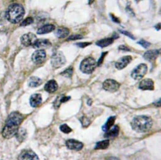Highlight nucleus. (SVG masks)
<instances>
[{"instance_id": "f257e3e1", "label": "nucleus", "mask_w": 161, "mask_h": 160, "mask_svg": "<svg viewBox=\"0 0 161 160\" xmlns=\"http://www.w3.org/2000/svg\"><path fill=\"white\" fill-rule=\"evenodd\" d=\"M23 119V115L19 112H14L11 113L6 120L5 125L2 131L3 137L10 139L15 136Z\"/></svg>"}, {"instance_id": "f03ea898", "label": "nucleus", "mask_w": 161, "mask_h": 160, "mask_svg": "<svg viewBox=\"0 0 161 160\" xmlns=\"http://www.w3.org/2000/svg\"><path fill=\"white\" fill-rule=\"evenodd\" d=\"M25 15V10L22 5L14 3L10 5L5 12L6 19L12 23L18 24L20 22Z\"/></svg>"}, {"instance_id": "7ed1b4c3", "label": "nucleus", "mask_w": 161, "mask_h": 160, "mask_svg": "<svg viewBox=\"0 0 161 160\" xmlns=\"http://www.w3.org/2000/svg\"><path fill=\"white\" fill-rule=\"evenodd\" d=\"M153 124L152 119L145 115L135 117L131 122L132 129L138 132H145L148 131Z\"/></svg>"}, {"instance_id": "20e7f679", "label": "nucleus", "mask_w": 161, "mask_h": 160, "mask_svg": "<svg viewBox=\"0 0 161 160\" xmlns=\"http://www.w3.org/2000/svg\"><path fill=\"white\" fill-rule=\"evenodd\" d=\"M97 65V62L93 57H88L80 63V69L85 74H91L95 70Z\"/></svg>"}, {"instance_id": "39448f33", "label": "nucleus", "mask_w": 161, "mask_h": 160, "mask_svg": "<svg viewBox=\"0 0 161 160\" xmlns=\"http://www.w3.org/2000/svg\"><path fill=\"white\" fill-rule=\"evenodd\" d=\"M148 67L145 64H140L131 72V76L135 80L141 79L147 72Z\"/></svg>"}, {"instance_id": "423d86ee", "label": "nucleus", "mask_w": 161, "mask_h": 160, "mask_svg": "<svg viewBox=\"0 0 161 160\" xmlns=\"http://www.w3.org/2000/svg\"><path fill=\"white\" fill-rule=\"evenodd\" d=\"M66 58L61 52H56L52 56L51 64L54 68H59L66 63Z\"/></svg>"}, {"instance_id": "0eeeda50", "label": "nucleus", "mask_w": 161, "mask_h": 160, "mask_svg": "<svg viewBox=\"0 0 161 160\" xmlns=\"http://www.w3.org/2000/svg\"><path fill=\"white\" fill-rule=\"evenodd\" d=\"M103 88L109 92H115L118 91L120 87V84L114 79H108L103 84Z\"/></svg>"}, {"instance_id": "6e6552de", "label": "nucleus", "mask_w": 161, "mask_h": 160, "mask_svg": "<svg viewBox=\"0 0 161 160\" xmlns=\"http://www.w3.org/2000/svg\"><path fill=\"white\" fill-rule=\"evenodd\" d=\"M37 36L33 33H27L23 35L20 38L21 44L26 47L33 45L37 40Z\"/></svg>"}, {"instance_id": "1a4fd4ad", "label": "nucleus", "mask_w": 161, "mask_h": 160, "mask_svg": "<svg viewBox=\"0 0 161 160\" xmlns=\"http://www.w3.org/2000/svg\"><path fill=\"white\" fill-rule=\"evenodd\" d=\"M46 57V53L44 50L39 49L36 51L32 56V61L36 64L42 63Z\"/></svg>"}, {"instance_id": "9d476101", "label": "nucleus", "mask_w": 161, "mask_h": 160, "mask_svg": "<svg viewBox=\"0 0 161 160\" xmlns=\"http://www.w3.org/2000/svg\"><path fill=\"white\" fill-rule=\"evenodd\" d=\"M18 160H39L37 155L31 150H23L19 156Z\"/></svg>"}, {"instance_id": "9b49d317", "label": "nucleus", "mask_w": 161, "mask_h": 160, "mask_svg": "<svg viewBox=\"0 0 161 160\" xmlns=\"http://www.w3.org/2000/svg\"><path fill=\"white\" fill-rule=\"evenodd\" d=\"M66 146L71 150L80 151L83 148L84 144L75 139H68L66 141Z\"/></svg>"}, {"instance_id": "f8f14e48", "label": "nucleus", "mask_w": 161, "mask_h": 160, "mask_svg": "<svg viewBox=\"0 0 161 160\" xmlns=\"http://www.w3.org/2000/svg\"><path fill=\"white\" fill-rule=\"evenodd\" d=\"M132 61V57L130 56H126L119 58L115 64L116 69L121 70L126 67Z\"/></svg>"}, {"instance_id": "ddd939ff", "label": "nucleus", "mask_w": 161, "mask_h": 160, "mask_svg": "<svg viewBox=\"0 0 161 160\" xmlns=\"http://www.w3.org/2000/svg\"><path fill=\"white\" fill-rule=\"evenodd\" d=\"M139 88L142 90H153L154 89V83L151 79H145L140 83Z\"/></svg>"}, {"instance_id": "4468645a", "label": "nucleus", "mask_w": 161, "mask_h": 160, "mask_svg": "<svg viewBox=\"0 0 161 160\" xmlns=\"http://www.w3.org/2000/svg\"><path fill=\"white\" fill-rule=\"evenodd\" d=\"M158 54V50H149L145 52V54H143V58L149 62H152L157 59Z\"/></svg>"}, {"instance_id": "2eb2a0df", "label": "nucleus", "mask_w": 161, "mask_h": 160, "mask_svg": "<svg viewBox=\"0 0 161 160\" xmlns=\"http://www.w3.org/2000/svg\"><path fill=\"white\" fill-rule=\"evenodd\" d=\"M58 88V85L57 82L54 79L49 80V81L46 84L44 87V90L48 93H54Z\"/></svg>"}, {"instance_id": "dca6fc26", "label": "nucleus", "mask_w": 161, "mask_h": 160, "mask_svg": "<svg viewBox=\"0 0 161 160\" xmlns=\"http://www.w3.org/2000/svg\"><path fill=\"white\" fill-rule=\"evenodd\" d=\"M42 103V97L40 94H33L30 98V104L32 107H39Z\"/></svg>"}, {"instance_id": "f3484780", "label": "nucleus", "mask_w": 161, "mask_h": 160, "mask_svg": "<svg viewBox=\"0 0 161 160\" xmlns=\"http://www.w3.org/2000/svg\"><path fill=\"white\" fill-rule=\"evenodd\" d=\"M51 45V42L47 39H37L33 45L34 48H43L49 47Z\"/></svg>"}, {"instance_id": "a211bd4d", "label": "nucleus", "mask_w": 161, "mask_h": 160, "mask_svg": "<svg viewBox=\"0 0 161 160\" xmlns=\"http://www.w3.org/2000/svg\"><path fill=\"white\" fill-rule=\"evenodd\" d=\"M119 132V128L118 125H114L110 129L106 132L104 137L106 138H114L118 136Z\"/></svg>"}, {"instance_id": "6ab92c4d", "label": "nucleus", "mask_w": 161, "mask_h": 160, "mask_svg": "<svg viewBox=\"0 0 161 160\" xmlns=\"http://www.w3.org/2000/svg\"><path fill=\"white\" fill-rule=\"evenodd\" d=\"M55 29V26L53 24H47L45 25L42 27H41V28H39L37 30V33L38 34H47L49 32H51L52 31H53Z\"/></svg>"}, {"instance_id": "aec40b11", "label": "nucleus", "mask_w": 161, "mask_h": 160, "mask_svg": "<svg viewBox=\"0 0 161 160\" xmlns=\"http://www.w3.org/2000/svg\"><path fill=\"white\" fill-rule=\"evenodd\" d=\"M69 34V30L64 27H60L56 30L55 35L59 39H63L66 37Z\"/></svg>"}, {"instance_id": "412c9836", "label": "nucleus", "mask_w": 161, "mask_h": 160, "mask_svg": "<svg viewBox=\"0 0 161 160\" xmlns=\"http://www.w3.org/2000/svg\"><path fill=\"white\" fill-rule=\"evenodd\" d=\"M114 38H106L104 39H101L98 40L96 42V45L101 47H106L112 44L114 42Z\"/></svg>"}, {"instance_id": "4be33fe9", "label": "nucleus", "mask_w": 161, "mask_h": 160, "mask_svg": "<svg viewBox=\"0 0 161 160\" xmlns=\"http://www.w3.org/2000/svg\"><path fill=\"white\" fill-rule=\"evenodd\" d=\"M28 84L31 87H37L42 84V80L37 76H32L29 79Z\"/></svg>"}, {"instance_id": "5701e85b", "label": "nucleus", "mask_w": 161, "mask_h": 160, "mask_svg": "<svg viewBox=\"0 0 161 160\" xmlns=\"http://www.w3.org/2000/svg\"><path fill=\"white\" fill-rule=\"evenodd\" d=\"M115 119H116V117H114V116L110 117L108 119L107 122L104 124V125L102 127L103 131L106 132L109 129H110L113 126V125L114 124V122H115Z\"/></svg>"}, {"instance_id": "b1692460", "label": "nucleus", "mask_w": 161, "mask_h": 160, "mask_svg": "<svg viewBox=\"0 0 161 160\" xmlns=\"http://www.w3.org/2000/svg\"><path fill=\"white\" fill-rule=\"evenodd\" d=\"M109 145V140H104L102 141L98 142L96 146H95V149H105L108 147Z\"/></svg>"}, {"instance_id": "393cba45", "label": "nucleus", "mask_w": 161, "mask_h": 160, "mask_svg": "<svg viewBox=\"0 0 161 160\" xmlns=\"http://www.w3.org/2000/svg\"><path fill=\"white\" fill-rule=\"evenodd\" d=\"M26 135H27L26 131L24 129H20L18 130L15 136H17V138L19 141H22L26 137Z\"/></svg>"}, {"instance_id": "a878e982", "label": "nucleus", "mask_w": 161, "mask_h": 160, "mask_svg": "<svg viewBox=\"0 0 161 160\" xmlns=\"http://www.w3.org/2000/svg\"><path fill=\"white\" fill-rule=\"evenodd\" d=\"M59 129L61 132H63L65 134H68L72 131V129L67 124H63V125H60Z\"/></svg>"}, {"instance_id": "bb28decb", "label": "nucleus", "mask_w": 161, "mask_h": 160, "mask_svg": "<svg viewBox=\"0 0 161 160\" xmlns=\"http://www.w3.org/2000/svg\"><path fill=\"white\" fill-rule=\"evenodd\" d=\"M61 74L63 76H65L67 77H70L73 74V68L72 67L68 68L67 69H66L63 72H62L61 73Z\"/></svg>"}, {"instance_id": "cd10ccee", "label": "nucleus", "mask_w": 161, "mask_h": 160, "mask_svg": "<svg viewBox=\"0 0 161 160\" xmlns=\"http://www.w3.org/2000/svg\"><path fill=\"white\" fill-rule=\"evenodd\" d=\"M33 22H34L33 19L32 17H28L22 22L20 26H27L32 24Z\"/></svg>"}, {"instance_id": "c85d7f7f", "label": "nucleus", "mask_w": 161, "mask_h": 160, "mask_svg": "<svg viewBox=\"0 0 161 160\" xmlns=\"http://www.w3.org/2000/svg\"><path fill=\"white\" fill-rule=\"evenodd\" d=\"M137 43L139 44L140 45H141L145 49H147V48H148L150 46V43H149L148 42H147V41H146L145 40H143V39L140 40Z\"/></svg>"}, {"instance_id": "c756f323", "label": "nucleus", "mask_w": 161, "mask_h": 160, "mask_svg": "<svg viewBox=\"0 0 161 160\" xmlns=\"http://www.w3.org/2000/svg\"><path fill=\"white\" fill-rule=\"evenodd\" d=\"M83 37L82 35L80 34H75V35H71L68 38V40H78V39H82Z\"/></svg>"}, {"instance_id": "7c9ffc66", "label": "nucleus", "mask_w": 161, "mask_h": 160, "mask_svg": "<svg viewBox=\"0 0 161 160\" xmlns=\"http://www.w3.org/2000/svg\"><path fill=\"white\" fill-rule=\"evenodd\" d=\"M6 17L5 13L0 12V25H3L6 22Z\"/></svg>"}, {"instance_id": "2f4dec72", "label": "nucleus", "mask_w": 161, "mask_h": 160, "mask_svg": "<svg viewBox=\"0 0 161 160\" xmlns=\"http://www.w3.org/2000/svg\"><path fill=\"white\" fill-rule=\"evenodd\" d=\"M90 44H91V42H78V43H76V45L80 47H82V48H84V47H86L88 45H89Z\"/></svg>"}, {"instance_id": "473e14b6", "label": "nucleus", "mask_w": 161, "mask_h": 160, "mask_svg": "<svg viewBox=\"0 0 161 160\" xmlns=\"http://www.w3.org/2000/svg\"><path fill=\"white\" fill-rule=\"evenodd\" d=\"M107 54H108V52H103V53L102 54L101 57H100V59H99V61H98V62L97 63L98 66H101V65L102 64V63L103 62V61H104V57H105V56L107 55Z\"/></svg>"}, {"instance_id": "72a5a7b5", "label": "nucleus", "mask_w": 161, "mask_h": 160, "mask_svg": "<svg viewBox=\"0 0 161 160\" xmlns=\"http://www.w3.org/2000/svg\"><path fill=\"white\" fill-rule=\"evenodd\" d=\"M119 32H120L121 34H124V35H125L129 37L130 38H131V39H133V40L135 39V38L133 36V35H131V34L130 32H126V31H125V30H119Z\"/></svg>"}, {"instance_id": "f704fd0d", "label": "nucleus", "mask_w": 161, "mask_h": 160, "mask_svg": "<svg viewBox=\"0 0 161 160\" xmlns=\"http://www.w3.org/2000/svg\"><path fill=\"white\" fill-rule=\"evenodd\" d=\"M119 49L121 51H130V49L126 45H121L119 47Z\"/></svg>"}, {"instance_id": "c9c22d12", "label": "nucleus", "mask_w": 161, "mask_h": 160, "mask_svg": "<svg viewBox=\"0 0 161 160\" xmlns=\"http://www.w3.org/2000/svg\"><path fill=\"white\" fill-rule=\"evenodd\" d=\"M111 15V19H112V20L114 22H116V23H120V21H119V20L117 18V17H116L114 15H113V14H111L110 15Z\"/></svg>"}, {"instance_id": "e433bc0d", "label": "nucleus", "mask_w": 161, "mask_h": 160, "mask_svg": "<svg viewBox=\"0 0 161 160\" xmlns=\"http://www.w3.org/2000/svg\"><path fill=\"white\" fill-rule=\"evenodd\" d=\"M87 121H88V120H87V118L84 117V118H83V119H82V120L83 125H85V126H87V125L89 124V123H87Z\"/></svg>"}, {"instance_id": "4c0bfd02", "label": "nucleus", "mask_w": 161, "mask_h": 160, "mask_svg": "<svg viewBox=\"0 0 161 160\" xmlns=\"http://www.w3.org/2000/svg\"><path fill=\"white\" fill-rule=\"evenodd\" d=\"M155 28H156V29H157V30H160V24H158L157 25H156Z\"/></svg>"}, {"instance_id": "58836bf2", "label": "nucleus", "mask_w": 161, "mask_h": 160, "mask_svg": "<svg viewBox=\"0 0 161 160\" xmlns=\"http://www.w3.org/2000/svg\"><path fill=\"white\" fill-rule=\"evenodd\" d=\"M94 0H89V4H92L93 2H94Z\"/></svg>"}, {"instance_id": "ea45409f", "label": "nucleus", "mask_w": 161, "mask_h": 160, "mask_svg": "<svg viewBox=\"0 0 161 160\" xmlns=\"http://www.w3.org/2000/svg\"><path fill=\"white\" fill-rule=\"evenodd\" d=\"M136 2H138V1H140V0H136Z\"/></svg>"}]
</instances>
